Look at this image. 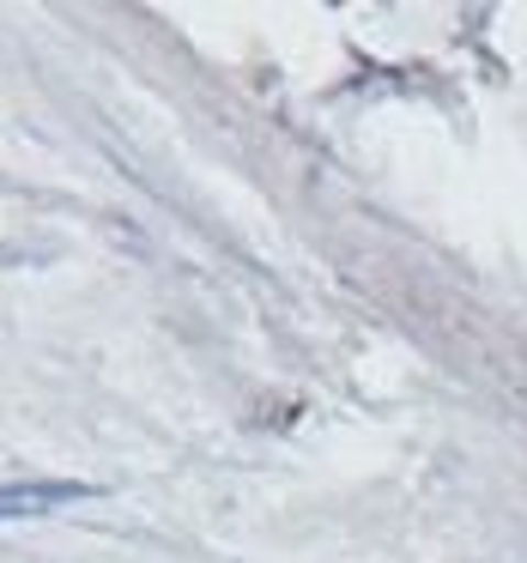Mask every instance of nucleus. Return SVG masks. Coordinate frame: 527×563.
<instances>
[{"instance_id":"f257e3e1","label":"nucleus","mask_w":527,"mask_h":563,"mask_svg":"<svg viewBox=\"0 0 527 563\" xmlns=\"http://www.w3.org/2000/svg\"><path fill=\"white\" fill-rule=\"evenodd\" d=\"M86 497L91 485H79V478H19V485H0V521H37V515H55Z\"/></svg>"}]
</instances>
